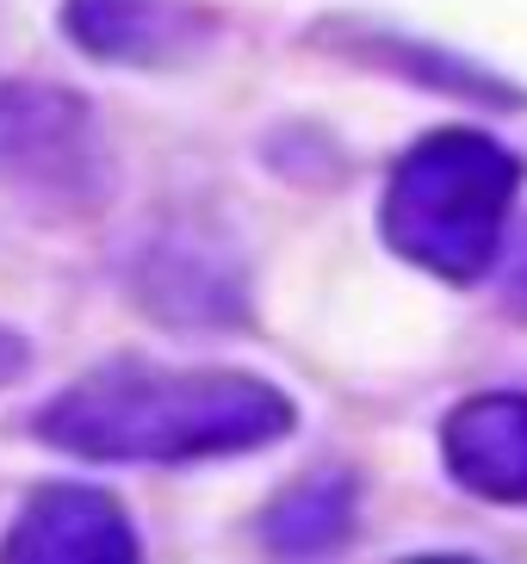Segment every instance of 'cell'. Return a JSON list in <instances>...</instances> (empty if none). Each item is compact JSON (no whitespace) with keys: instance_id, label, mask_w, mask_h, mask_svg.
<instances>
[{"instance_id":"6da1fadb","label":"cell","mask_w":527,"mask_h":564,"mask_svg":"<svg viewBox=\"0 0 527 564\" xmlns=\"http://www.w3.org/2000/svg\"><path fill=\"white\" fill-rule=\"evenodd\" d=\"M298 403L261 372L106 360L37 403L32 434L82 465H205L280 447Z\"/></svg>"},{"instance_id":"7a4b0ae2","label":"cell","mask_w":527,"mask_h":564,"mask_svg":"<svg viewBox=\"0 0 527 564\" xmlns=\"http://www.w3.org/2000/svg\"><path fill=\"white\" fill-rule=\"evenodd\" d=\"M521 155L491 131H429L397 155L379 199V230L397 261L447 285H478L509 249Z\"/></svg>"},{"instance_id":"3957f363","label":"cell","mask_w":527,"mask_h":564,"mask_svg":"<svg viewBox=\"0 0 527 564\" xmlns=\"http://www.w3.org/2000/svg\"><path fill=\"white\" fill-rule=\"evenodd\" d=\"M0 186L68 212H87L112 193V150L99 112L75 87L0 75Z\"/></svg>"},{"instance_id":"277c9868","label":"cell","mask_w":527,"mask_h":564,"mask_svg":"<svg viewBox=\"0 0 527 564\" xmlns=\"http://www.w3.org/2000/svg\"><path fill=\"white\" fill-rule=\"evenodd\" d=\"M131 299L174 329H243L248 267L217 224H198L181 212L143 230L131 254Z\"/></svg>"},{"instance_id":"5b68a950","label":"cell","mask_w":527,"mask_h":564,"mask_svg":"<svg viewBox=\"0 0 527 564\" xmlns=\"http://www.w3.org/2000/svg\"><path fill=\"white\" fill-rule=\"evenodd\" d=\"M56 25L106 68H186L217 44V13L198 0H63Z\"/></svg>"},{"instance_id":"8992f818","label":"cell","mask_w":527,"mask_h":564,"mask_svg":"<svg viewBox=\"0 0 527 564\" xmlns=\"http://www.w3.org/2000/svg\"><path fill=\"white\" fill-rule=\"evenodd\" d=\"M0 558L13 564H137L143 540H137L131 509L99 490V484H44L13 509L7 533H0Z\"/></svg>"},{"instance_id":"52a82bcc","label":"cell","mask_w":527,"mask_h":564,"mask_svg":"<svg viewBox=\"0 0 527 564\" xmlns=\"http://www.w3.org/2000/svg\"><path fill=\"white\" fill-rule=\"evenodd\" d=\"M447 478L465 497L527 509V391H478L441 422Z\"/></svg>"},{"instance_id":"ba28073f","label":"cell","mask_w":527,"mask_h":564,"mask_svg":"<svg viewBox=\"0 0 527 564\" xmlns=\"http://www.w3.org/2000/svg\"><path fill=\"white\" fill-rule=\"evenodd\" d=\"M311 44L347 56L361 68H385V75H404V82L429 87V94H453V100L491 106V112H527V87L503 82L491 68L465 63V56L441 51V44H422L410 32H391V25H366V19H323L311 32Z\"/></svg>"},{"instance_id":"9c48e42d","label":"cell","mask_w":527,"mask_h":564,"mask_svg":"<svg viewBox=\"0 0 527 564\" xmlns=\"http://www.w3.org/2000/svg\"><path fill=\"white\" fill-rule=\"evenodd\" d=\"M354 528H361V478L354 471H311L261 509V540L286 558L335 552L354 540Z\"/></svg>"},{"instance_id":"30bf717a","label":"cell","mask_w":527,"mask_h":564,"mask_svg":"<svg viewBox=\"0 0 527 564\" xmlns=\"http://www.w3.org/2000/svg\"><path fill=\"white\" fill-rule=\"evenodd\" d=\"M496 267H503V280H496V285H503V311L527 316V224H521V230H509V249H503V261H496Z\"/></svg>"},{"instance_id":"8fae6325","label":"cell","mask_w":527,"mask_h":564,"mask_svg":"<svg viewBox=\"0 0 527 564\" xmlns=\"http://www.w3.org/2000/svg\"><path fill=\"white\" fill-rule=\"evenodd\" d=\"M25 372H32V341H25L19 329H7V323H0V384L25 379Z\"/></svg>"}]
</instances>
